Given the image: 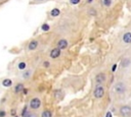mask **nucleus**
Returning a JSON list of instances; mask_svg holds the SVG:
<instances>
[{
	"label": "nucleus",
	"mask_w": 131,
	"mask_h": 117,
	"mask_svg": "<svg viewBox=\"0 0 131 117\" xmlns=\"http://www.w3.org/2000/svg\"><path fill=\"white\" fill-rule=\"evenodd\" d=\"M120 114L123 117H128L131 115V107L128 105H124L120 108Z\"/></svg>",
	"instance_id": "2"
},
{
	"label": "nucleus",
	"mask_w": 131,
	"mask_h": 117,
	"mask_svg": "<svg viewBox=\"0 0 131 117\" xmlns=\"http://www.w3.org/2000/svg\"><path fill=\"white\" fill-rule=\"evenodd\" d=\"M123 42L126 43V44H130L131 43V33L127 32V33L124 34V36H123Z\"/></svg>",
	"instance_id": "8"
},
{
	"label": "nucleus",
	"mask_w": 131,
	"mask_h": 117,
	"mask_svg": "<svg viewBox=\"0 0 131 117\" xmlns=\"http://www.w3.org/2000/svg\"><path fill=\"white\" fill-rule=\"evenodd\" d=\"M104 80H105V74H104V73H102V72L98 73V74L95 76V82H96V83H98V84L102 83Z\"/></svg>",
	"instance_id": "5"
},
{
	"label": "nucleus",
	"mask_w": 131,
	"mask_h": 117,
	"mask_svg": "<svg viewBox=\"0 0 131 117\" xmlns=\"http://www.w3.org/2000/svg\"><path fill=\"white\" fill-rule=\"evenodd\" d=\"M14 117H17V116H14Z\"/></svg>",
	"instance_id": "28"
},
{
	"label": "nucleus",
	"mask_w": 131,
	"mask_h": 117,
	"mask_svg": "<svg viewBox=\"0 0 131 117\" xmlns=\"http://www.w3.org/2000/svg\"><path fill=\"white\" fill-rule=\"evenodd\" d=\"M43 66H44V67H48V66H49V62H48V61H45V62L43 63Z\"/></svg>",
	"instance_id": "23"
},
{
	"label": "nucleus",
	"mask_w": 131,
	"mask_h": 117,
	"mask_svg": "<svg viewBox=\"0 0 131 117\" xmlns=\"http://www.w3.org/2000/svg\"><path fill=\"white\" fill-rule=\"evenodd\" d=\"M17 67H18V69H25L26 68V63L25 62H19L18 63V65H17Z\"/></svg>",
	"instance_id": "16"
},
{
	"label": "nucleus",
	"mask_w": 131,
	"mask_h": 117,
	"mask_svg": "<svg viewBox=\"0 0 131 117\" xmlns=\"http://www.w3.org/2000/svg\"><path fill=\"white\" fill-rule=\"evenodd\" d=\"M5 115H6V112H5L4 110H1V111H0V117H4Z\"/></svg>",
	"instance_id": "18"
},
{
	"label": "nucleus",
	"mask_w": 131,
	"mask_h": 117,
	"mask_svg": "<svg viewBox=\"0 0 131 117\" xmlns=\"http://www.w3.org/2000/svg\"><path fill=\"white\" fill-rule=\"evenodd\" d=\"M10 114H11V115H13V116H15V110H11Z\"/></svg>",
	"instance_id": "26"
},
{
	"label": "nucleus",
	"mask_w": 131,
	"mask_h": 117,
	"mask_svg": "<svg viewBox=\"0 0 131 117\" xmlns=\"http://www.w3.org/2000/svg\"><path fill=\"white\" fill-rule=\"evenodd\" d=\"M102 4L104 6H106V7H108L112 4V0H102Z\"/></svg>",
	"instance_id": "15"
},
{
	"label": "nucleus",
	"mask_w": 131,
	"mask_h": 117,
	"mask_svg": "<svg viewBox=\"0 0 131 117\" xmlns=\"http://www.w3.org/2000/svg\"><path fill=\"white\" fill-rule=\"evenodd\" d=\"M24 90V84L23 83H17L16 85H15V87H14V93H20L21 91Z\"/></svg>",
	"instance_id": "11"
},
{
	"label": "nucleus",
	"mask_w": 131,
	"mask_h": 117,
	"mask_svg": "<svg viewBox=\"0 0 131 117\" xmlns=\"http://www.w3.org/2000/svg\"><path fill=\"white\" fill-rule=\"evenodd\" d=\"M87 1H88V2H89V3H91V2H92V1H93V0H87Z\"/></svg>",
	"instance_id": "27"
},
{
	"label": "nucleus",
	"mask_w": 131,
	"mask_h": 117,
	"mask_svg": "<svg viewBox=\"0 0 131 117\" xmlns=\"http://www.w3.org/2000/svg\"><path fill=\"white\" fill-rule=\"evenodd\" d=\"M30 74H31V73H30L29 71H26V73L24 74V76H25V77L27 78V77H29V76H30Z\"/></svg>",
	"instance_id": "24"
},
{
	"label": "nucleus",
	"mask_w": 131,
	"mask_h": 117,
	"mask_svg": "<svg viewBox=\"0 0 131 117\" xmlns=\"http://www.w3.org/2000/svg\"><path fill=\"white\" fill-rule=\"evenodd\" d=\"M93 95H94V97H95L96 99L102 98V97L104 96V87H103L102 85L96 86L95 90H94V92H93Z\"/></svg>",
	"instance_id": "1"
},
{
	"label": "nucleus",
	"mask_w": 131,
	"mask_h": 117,
	"mask_svg": "<svg viewBox=\"0 0 131 117\" xmlns=\"http://www.w3.org/2000/svg\"><path fill=\"white\" fill-rule=\"evenodd\" d=\"M23 92H24V95H27V94H28V89H25V87H24Z\"/></svg>",
	"instance_id": "25"
},
{
	"label": "nucleus",
	"mask_w": 131,
	"mask_h": 117,
	"mask_svg": "<svg viewBox=\"0 0 131 117\" xmlns=\"http://www.w3.org/2000/svg\"><path fill=\"white\" fill-rule=\"evenodd\" d=\"M105 117H113V114H112V112H111V111L106 112V114H105Z\"/></svg>",
	"instance_id": "20"
},
{
	"label": "nucleus",
	"mask_w": 131,
	"mask_h": 117,
	"mask_svg": "<svg viewBox=\"0 0 131 117\" xmlns=\"http://www.w3.org/2000/svg\"><path fill=\"white\" fill-rule=\"evenodd\" d=\"M41 28H42V31H44V32H48L49 28H50V26H49L47 23H44V24H42Z\"/></svg>",
	"instance_id": "14"
},
{
	"label": "nucleus",
	"mask_w": 131,
	"mask_h": 117,
	"mask_svg": "<svg viewBox=\"0 0 131 117\" xmlns=\"http://www.w3.org/2000/svg\"><path fill=\"white\" fill-rule=\"evenodd\" d=\"M89 13H91L92 15H95V14H96V11H95V10H93V9H90Z\"/></svg>",
	"instance_id": "22"
},
{
	"label": "nucleus",
	"mask_w": 131,
	"mask_h": 117,
	"mask_svg": "<svg viewBox=\"0 0 131 117\" xmlns=\"http://www.w3.org/2000/svg\"><path fill=\"white\" fill-rule=\"evenodd\" d=\"M70 2H71L72 4H74V5H75V4H78V3L80 2V0H70Z\"/></svg>",
	"instance_id": "19"
},
{
	"label": "nucleus",
	"mask_w": 131,
	"mask_h": 117,
	"mask_svg": "<svg viewBox=\"0 0 131 117\" xmlns=\"http://www.w3.org/2000/svg\"><path fill=\"white\" fill-rule=\"evenodd\" d=\"M41 117H52V114H51V111L49 110H44L41 114Z\"/></svg>",
	"instance_id": "13"
},
{
	"label": "nucleus",
	"mask_w": 131,
	"mask_h": 117,
	"mask_svg": "<svg viewBox=\"0 0 131 117\" xmlns=\"http://www.w3.org/2000/svg\"><path fill=\"white\" fill-rule=\"evenodd\" d=\"M115 89H116V92H117V93L123 94V93L125 92V90H126V86H125V84H124L123 82H118V83L116 84Z\"/></svg>",
	"instance_id": "4"
},
{
	"label": "nucleus",
	"mask_w": 131,
	"mask_h": 117,
	"mask_svg": "<svg viewBox=\"0 0 131 117\" xmlns=\"http://www.w3.org/2000/svg\"><path fill=\"white\" fill-rule=\"evenodd\" d=\"M37 47H38V42H37L36 40H33V41H31V42L29 43V45H28V48H29V50H35Z\"/></svg>",
	"instance_id": "9"
},
{
	"label": "nucleus",
	"mask_w": 131,
	"mask_h": 117,
	"mask_svg": "<svg viewBox=\"0 0 131 117\" xmlns=\"http://www.w3.org/2000/svg\"><path fill=\"white\" fill-rule=\"evenodd\" d=\"M2 85L4 87H9V86L12 85V80L9 79V78H5V79L2 80Z\"/></svg>",
	"instance_id": "10"
},
{
	"label": "nucleus",
	"mask_w": 131,
	"mask_h": 117,
	"mask_svg": "<svg viewBox=\"0 0 131 117\" xmlns=\"http://www.w3.org/2000/svg\"><path fill=\"white\" fill-rule=\"evenodd\" d=\"M116 69H117V64H114V65H113V67H112V71H113V72H115V71H116Z\"/></svg>",
	"instance_id": "21"
},
{
	"label": "nucleus",
	"mask_w": 131,
	"mask_h": 117,
	"mask_svg": "<svg viewBox=\"0 0 131 117\" xmlns=\"http://www.w3.org/2000/svg\"><path fill=\"white\" fill-rule=\"evenodd\" d=\"M67 47H68V41H67V40L60 39V40L57 42V48H58V49L63 50V49H66Z\"/></svg>",
	"instance_id": "6"
},
{
	"label": "nucleus",
	"mask_w": 131,
	"mask_h": 117,
	"mask_svg": "<svg viewBox=\"0 0 131 117\" xmlns=\"http://www.w3.org/2000/svg\"><path fill=\"white\" fill-rule=\"evenodd\" d=\"M40 106H41V101H40V99H38V98H33V99L30 101V107H31L32 109H34V110L39 109Z\"/></svg>",
	"instance_id": "3"
},
{
	"label": "nucleus",
	"mask_w": 131,
	"mask_h": 117,
	"mask_svg": "<svg viewBox=\"0 0 131 117\" xmlns=\"http://www.w3.org/2000/svg\"><path fill=\"white\" fill-rule=\"evenodd\" d=\"M21 117H31V113H30L29 111H27V112H26Z\"/></svg>",
	"instance_id": "17"
},
{
	"label": "nucleus",
	"mask_w": 131,
	"mask_h": 117,
	"mask_svg": "<svg viewBox=\"0 0 131 117\" xmlns=\"http://www.w3.org/2000/svg\"><path fill=\"white\" fill-rule=\"evenodd\" d=\"M59 55H60V49H58V48H54V49H52L51 52H50V57L53 58V59L57 58Z\"/></svg>",
	"instance_id": "7"
},
{
	"label": "nucleus",
	"mask_w": 131,
	"mask_h": 117,
	"mask_svg": "<svg viewBox=\"0 0 131 117\" xmlns=\"http://www.w3.org/2000/svg\"><path fill=\"white\" fill-rule=\"evenodd\" d=\"M50 14H51L52 16H58V15L60 14V10H59L58 8H53V9L51 10Z\"/></svg>",
	"instance_id": "12"
}]
</instances>
